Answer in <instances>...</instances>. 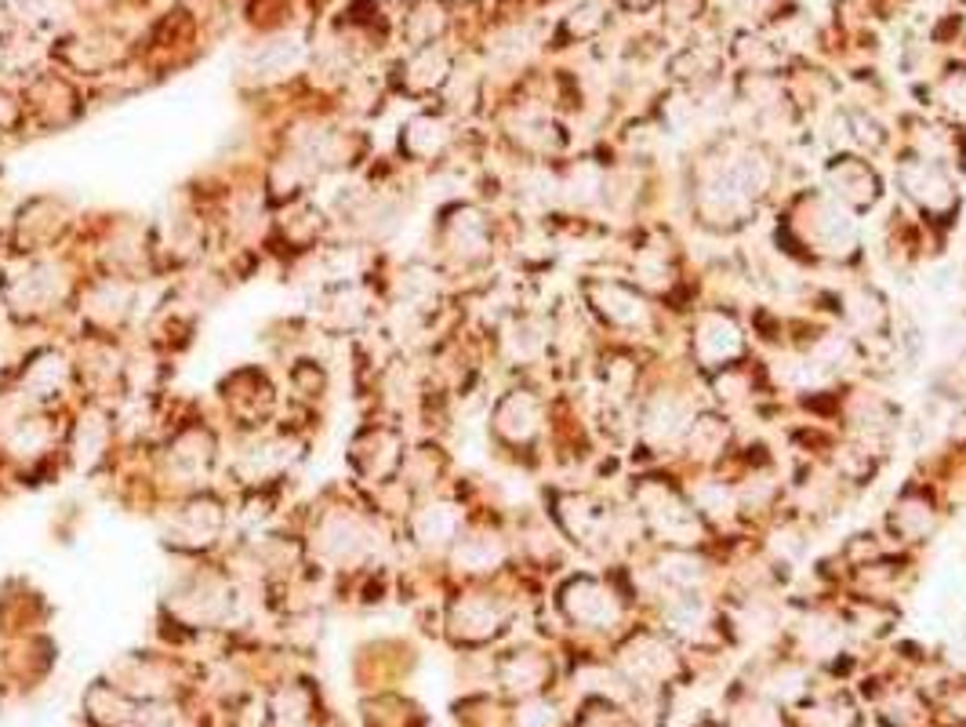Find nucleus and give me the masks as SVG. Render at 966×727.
I'll return each instance as SVG.
<instances>
[{
    "instance_id": "9b49d317",
    "label": "nucleus",
    "mask_w": 966,
    "mask_h": 727,
    "mask_svg": "<svg viewBox=\"0 0 966 727\" xmlns=\"http://www.w3.org/2000/svg\"><path fill=\"white\" fill-rule=\"evenodd\" d=\"M564 608L571 611V618H578V622H589V626L610 622V618L618 615L615 600H610V593L600 586V582H593V578H574L571 582V586L564 589Z\"/></svg>"
},
{
    "instance_id": "6e6552de",
    "label": "nucleus",
    "mask_w": 966,
    "mask_h": 727,
    "mask_svg": "<svg viewBox=\"0 0 966 727\" xmlns=\"http://www.w3.org/2000/svg\"><path fill=\"white\" fill-rule=\"evenodd\" d=\"M69 382V364L55 354V349H44L36 354L26 368H22V397L30 400H52L66 390Z\"/></svg>"
},
{
    "instance_id": "6ab92c4d",
    "label": "nucleus",
    "mask_w": 966,
    "mask_h": 727,
    "mask_svg": "<svg viewBox=\"0 0 966 727\" xmlns=\"http://www.w3.org/2000/svg\"><path fill=\"white\" fill-rule=\"evenodd\" d=\"M47 419H36V415H30V419H19L15 426H11V433H8V447L15 455H41L44 447H47V426H44Z\"/></svg>"
},
{
    "instance_id": "0eeeda50",
    "label": "nucleus",
    "mask_w": 966,
    "mask_h": 727,
    "mask_svg": "<svg viewBox=\"0 0 966 727\" xmlns=\"http://www.w3.org/2000/svg\"><path fill=\"white\" fill-rule=\"evenodd\" d=\"M491 245V229H487V218L473 208H455L444 218V248L462 262L480 259Z\"/></svg>"
},
{
    "instance_id": "1a4fd4ad",
    "label": "nucleus",
    "mask_w": 966,
    "mask_h": 727,
    "mask_svg": "<svg viewBox=\"0 0 966 727\" xmlns=\"http://www.w3.org/2000/svg\"><path fill=\"white\" fill-rule=\"evenodd\" d=\"M495 430L506 444H528L538 433V404L531 393H509L495 411Z\"/></svg>"
},
{
    "instance_id": "f3484780",
    "label": "nucleus",
    "mask_w": 966,
    "mask_h": 727,
    "mask_svg": "<svg viewBox=\"0 0 966 727\" xmlns=\"http://www.w3.org/2000/svg\"><path fill=\"white\" fill-rule=\"evenodd\" d=\"M833 178H836L843 197H847L850 204H858V208H865V204L876 197V175L858 161H847V164L833 167Z\"/></svg>"
},
{
    "instance_id": "a211bd4d",
    "label": "nucleus",
    "mask_w": 966,
    "mask_h": 727,
    "mask_svg": "<svg viewBox=\"0 0 966 727\" xmlns=\"http://www.w3.org/2000/svg\"><path fill=\"white\" fill-rule=\"evenodd\" d=\"M506 346H509V354L517 357V360H534V357L545 349V332H542V324L531 321V317L512 321V324L506 327Z\"/></svg>"
},
{
    "instance_id": "39448f33",
    "label": "nucleus",
    "mask_w": 966,
    "mask_h": 727,
    "mask_svg": "<svg viewBox=\"0 0 966 727\" xmlns=\"http://www.w3.org/2000/svg\"><path fill=\"white\" fill-rule=\"evenodd\" d=\"M215 463V441L207 430H182L175 441L167 444V469L175 473L182 484H200Z\"/></svg>"
},
{
    "instance_id": "f03ea898",
    "label": "nucleus",
    "mask_w": 966,
    "mask_h": 727,
    "mask_svg": "<svg viewBox=\"0 0 966 727\" xmlns=\"http://www.w3.org/2000/svg\"><path fill=\"white\" fill-rule=\"evenodd\" d=\"M69 276L58 270L55 262L36 259L30 262L19 276L8 281V306L22 313V317H41V313L55 310L66 299Z\"/></svg>"
},
{
    "instance_id": "20e7f679",
    "label": "nucleus",
    "mask_w": 966,
    "mask_h": 727,
    "mask_svg": "<svg viewBox=\"0 0 966 727\" xmlns=\"http://www.w3.org/2000/svg\"><path fill=\"white\" fill-rule=\"evenodd\" d=\"M131 302H134V287L128 281H120V276H106V281L88 287V295L80 302V313L88 324L109 332V327H120L128 321Z\"/></svg>"
},
{
    "instance_id": "7ed1b4c3",
    "label": "nucleus",
    "mask_w": 966,
    "mask_h": 727,
    "mask_svg": "<svg viewBox=\"0 0 966 727\" xmlns=\"http://www.w3.org/2000/svg\"><path fill=\"white\" fill-rule=\"evenodd\" d=\"M222 524H226L222 506L207 499V495H193L189 502L171 509L164 535L171 545H178V550H204V545H211L218 539Z\"/></svg>"
},
{
    "instance_id": "423d86ee",
    "label": "nucleus",
    "mask_w": 966,
    "mask_h": 727,
    "mask_svg": "<svg viewBox=\"0 0 966 727\" xmlns=\"http://www.w3.org/2000/svg\"><path fill=\"white\" fill-rule=\"evenodd\" d=\"M901 186L915 204H923V208H931V211H948L952 204H956L952 182L945 175V167H937V161L901 164Z\"/></svg>"
},
{
    "instance_id": "f8f14e48",
    "label": "nucleus",
    "mask_w": 966,
    "mask_h": 727,
    "mask_svg": "<svg viewBox=\"0 0 966 727\" xmlns=\"http://www.w3.org/2000/svg\"><path fill=\"white\" fill-rule=\"evenodd\" d=\"M458 509L451 502H433V506H422L419 513H414V539H419L422 545H430V550H439V545H451L458 542Z\"/></svg>"
},
{
    "instance_id": "4468645a",
    "label": "nucleus",
    "mask_w": 966,
    "mask_h": 727,
    "mask_svg": "<svg viewBox=\"0 0 966 727\" xmlns=\"http://www.w3.org/2000/svg\"><path fill=\"white\" fill-rule=\"evenodd\" d=\"M106 447H109V422L102 411L80 415L77 430H73V463L80 469H91L95 463H102Z\"/></svg>"
},
{
    "instance_id": "f257e3e1",
    "label": "nucleus",
    "mask_w": 966,
    "mask_h": 727,
    "mask_svg": "<svg viewBox=\"0 0 966 727\" xmlns=\"http://www.w3.org/2000/svg\"><path fill=\"white\" fill-rule=\"evenodd\" d=\"M375 539L378 535H375L371 520L346 506V509H332V513L321 520L313 545L324 561H332L338 567H346V564L352 567L375 553Z\"/></svg>"
},
{
    "instance_id": "9d476101",
    "label": "nucleus",
    "mask_w": 966,
    "mask_h": 727,
    "mask_svg": "<svg viewBox=\"0 0 966 727\" xmlns=\"http://www.w3.org/2000/svg\"><path fill=\"white\" fill-rule=\"evenodd\" d=\"M352 463H357L367 477H386L400 466V441L389 430H363L352 444Z\"/></svg>"
},
{
    "instance_id": "dca6fc26",
    "label": "nucleus",
    "mask_w": 966,
    "mask_h": 727,
    "mask_svg": "<svg viewBox=\"0 0 966 727\" xmlns=\"http://www.w3.org/2000/svg\"><path fill=\"white\" fill-rule=\"evenodd\" d=\"M455 561L466 572H491L506 561V545L498 535H466L455 542Z\"/></svg>"
},
{
    "instance_id": "2eb2a0df",
    "label": "nucleus",
    "mask_w": 966,
    "mask_h": 727,
    "mask_svg": "<svg viewBox=\"0 0 966 727\" xmlns=\"http://www.w3.org/2000/svg\"><path fill=\"white\" fill-rule=\"evenodd\" d=\"M444 145H447V124L439 117H414L408 124L403 150H408L414 161H433Z\"/></svg>"
},
{
    "instance_id": "ddd939ff",
    "label": "nucleus",
    "mask_w": 966,
    "mask_h": 727,
    "mask_svg": "<svg viewBox=\"0 0 966 727\" xmlns=\"http://www.w3.org/2000/svg\"><path fill=\"white\" fill-rule=\"evenodd\" d=\"M738 349H741V332H738V324H730L727 317H708L698 327V357L708 364V368L727 364Z\"/></svg>"
}]
</instances>
